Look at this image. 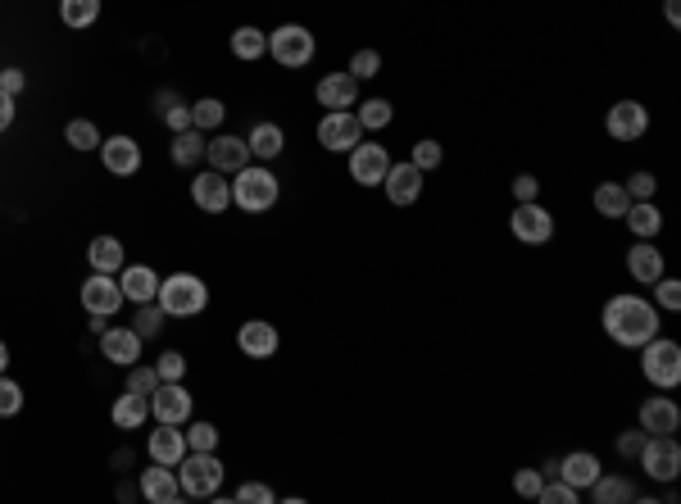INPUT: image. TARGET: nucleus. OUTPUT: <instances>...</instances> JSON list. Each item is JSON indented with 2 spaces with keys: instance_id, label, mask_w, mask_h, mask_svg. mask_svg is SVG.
Wrapping results in <instances>:
<instances>
[{
  "instance_id": "obj_1",
  "label": "nucleus",
  "mask_w": 681,
  "mask_h": 504,
  "mask_svg": "<svg viewBox=\"0 0 681 504\" xmlns=\"http://www.w3.org/2000/svg\"><path fill=\"white\" fill-rule=\"evenodd\" d=\"M600 323H604L609 341H618V346H627V350H641L645 341L659 336L663 318H659V305L645 296H613L609 305H604Z\"/></svg>"
},
{
  "instance_id": "obj_57",
  "label": "nucleus",
  "mask_w": 681,
  "mask_h": 504,
  "mask_svg": "<svg viewBox=\"0 0 681 504\" xmlns=\"http://www.w3.org/2000/svg\"><path fill=\"white\" fill-rule=\"evenodd\" d=\"M5 368H10V346L0 341V373H5Z\"/></svg>"
},
{
  "instance_id": "obj_47",
  "label": "nucleus",
  "mask_w": 681,
  "mask_h": 504,
  "mask_svg": "<svg viewBox=\"0 0 681 504\" xmlns=\"http://www.w3.org/2000/svg\"><path fill=\"white\" fill-rule=\"evenodd\" d=\"M187 450H218V427L191 423L187 427Z\"/></svg>"
},
{
  "instance_id": "obj_6",
  "label": "nucleus",
  "mask_w": 681,
  "mask_h": 504,
  "mask_svg": "<svg viewBox=\"0 0 681 504\" xmlns=\"http://www.w3.org/2000/svg\"><path fill=\"white\" fill-rule=\"evenodd\" d=\"M268 55L282 69H305L314 60V32L300 28V23H282L277 32H268Z\"/></svg>"
},
{
  "instance_id": "obj_42",
  "label": "nucleus",
  "mask_w": 681,
  "mask_h": 504,
  "mask_svg": "<svg viewBox=\"0 0 681 504\" xmlns=\"http://www.w3.org/2000/svg\"><path fill=\"white\" fill-rule=\"evenodd\" d=\"M19 409H23V386L0 373V418H14Z\"/></svg>"
},
{
  "instance_id": "obj_34",
  "label": "nucleus",
  "mask_w": 681,
  "mask_h": 504,
  "mask_svg": "<svg viewBox=\"0 0 681 504\" xmlns=\"http://www.w3.org/2000/svg\"><path fill=\"white\" fill-rule=\"evenodd\" d=\"M636 495V486L627 482V477H609V473H600L591 482V500L595 504H618V500H632Z\"/></svg>"
},
{
  "instance_id": "obj_19",
  "label": "nucleus",
  "mask_w": 681,
  "mask_h": 504,
  "mask_svg": "<svg viewBox=\"0 0 681 504\" xmlns=\"http://www.w3.org/2000/svg\"><path fill=\"white\" fill-rule=\"evenodd\" d=\"M141 495H146L150 504H178L182 500L178 473H173L168 464H150L146 473H141Z\"/></svg>"
},
{
  "instance_id": "obj_51",
  "label": "nucleus",
  "mask_w": 681,
  "mask_h": 504,
  "mask_svg": "<svg viewBox=\"0 0 681 504\" xmlns=\"http://www.w3.org/2000/svg\"><path fill=\"white\" fill-rule=\"evenodd\" d=\"M536 196H541V182H536L532 173L514 178V200H518V205H527V200H536Z\"/></svg>"
},
{
  "instance_id": "obj_3",
  "label": "nucleus",
  "mask_w": 681,
  "mask_h": 504,
  "mask_svg": "<svg viewBox=\"0 0 681 504\" xmlns=\"http://www.w3.org/2000/svg\"><path fill=\"white\" fill-rule=\"evenodd\" d=\"M641 373L654 391H672V386L681 382V346L677 341H663V336L645 341L641 346Z\"/></svg>"
},
{
  "instance_id": "obj_12",
  "label": "nucleus",
  "mask_w": 681,
  "mask_h": 504,
  "mask_svg": "<svg viewBox=\"0 0 681 504\" xmlns=\"http://www.w3.org/2000/svg\"><path fill=\"white\" fill-rule=\"evenodd\" d=\"M509 232H514L523 246H545V241L554 237V218L545 205H536V200H527V205L514 209V218H509Z\"/></svg>"
},
{
  "instance_id": "obj_16",
  "label": "nucleus",
  "mask_w": 681,
  "mask_h": 504,
  "mask_svg": "<svg viewBox=\"0 0 681 504\" xmlns=\"http://www.w3.org/2000/svg\"><path fill=\"white\" fill-rule=\"evenodd\" d=\"M205 159L214 164V173H241V168L250 164V146H246V137H227V132H218V137L205 146Z\"/></svg>"
},
{
  "instance_id": "obj_56",
  "label": "nucleus",
  "mask_w": 681,
  "mask_h": 504,
  "mask_svg": "<svg viewBox=\"0 0 681 504\" xmlns=\"http://www.w3.org/2000/svg\"><path fill=\"white\" fill-rule=\"evenodd\" d=\"M663 14H668V23L677 28L681 23V0H663Z\"/></svg>"
},
{
  "instance_id": "obj_49",
  "label": "nucleus",
  "mask_w": 681,
  "mask_h": 504,
  "mask_svg": "<svg viewBox=\"0 0 681 504\" xmlns=\"http://www.w3.org/2000/svg\"><path fill=\"white\" fill-rule=\"evenodd\" d=\"M541 482H545V477L536 473V468H518V473H514V491L523 495V500H536V495H541Z\"/></svg>"
},
{
  "instance_id": "obj_26",
  "label": "nucleus",
  "mask_w": 681,
  "mask_h": 504,
  "mask_svg": "<svg viewBox=\"0 0 681 504\" xmlns=\"http://www.w3.org/2000/svg\"><path fill=\"white\" fill-rule=\"evenodd\" d=\"M119 287H123V300L146 305V300L159 296V277H155V268H146V264H123L119 268Z\"/></svg>"
},
{
  "instance_id": "obj_30",
  "label": "nucleus",
  "mask_w": 681,
  "mask_h": 504,
  "mask_svg": "<svg viewBox=\"0 0 681 504\" xmlns=\"http://www.w3.org/2000/svg\"><path fill=\"white\" fill-rule=\"evenodd\" d=\"M146 414H150V400L137 396V391H123V400H114V427H123V432H137L146 423Z\"/></svg>"
},
{
  "instance_id": "obj_18",
  "label": "nucleus",
  "mask_w": 681,
  "mask_h": 504,
  "mask_svg": "<svg viewBox=\"0 0 681 504\" xmlns=\"http://www.w3.org/2000/svg\"><path fill=\"white\" fill-rule=\"evenodd\" d=\"M146 450H150V464L178 468L182 455H187V432H182V427H173V423H159L155 432H150Z\"/></svg>"
},
{
  "instance_id": "obj_36",
  "label": "nucleus",
  "mask_w": 681,
  "mask_h": 504,
  "mask_svg": "<svg viewBox=\"0 0 681 504\" xmlns=\"http://www.w3.org/2000/svg\"><path fill=\"white\" fill-rule=\"evenodd\" d=\"M355 119H359V128H368V132H382V128H391L395 109H391V100L373 96V100H364V109H359Z\"/></svg>"
},
{
  "instance_id": "obj_25",
  "label": "nucleus",
  "mask_w": 681,
  "mask_h": 504,
  "mask_svg": "<svg viewBox=\"0 0 681 504\" xmlns=\"http://www.w3.org/2000/svg\"><path fill=\"white\" fill-rule=\"evenodd\" d=\"M600 473H604V468H600V459H595L591 450H573V455L559 459V477L573 486V491H591V482Z\"/></svg>"
},
{
  "instance_id": "obj_52",
  "label": "nucleus",
  "mask_w": 681,
  "mask_h": 504,
  "mask_svg": "<svg viewBox=\"0 0 681 504\" xmlns=\"http://www.w3.org/2000/svg\"><path fill=\"white\" fill-rule=\"evenodd\" d=\"M23 87H28V73H23V69H5V73H0V91H5V96H19Z\"/></svg>"
},
{
  "instance_id": "obj_45",
  "label": "nucleus",
  "mask_w": 681,
  "mask_h": 504,
  "mask_svg": "<svg viewBox=\"0 0 681 504\" xmlns=\"http://www.w3.org/2000/svg\"><path fill=\"white\" fill-rule=\"evenodd\" d=\"M155 373H159V382H182V377H187V359H182L178 350H168V355H159Z\"/></svg>"
},
{
  "instance_id": "obj_13",
  "label": "nucleus",
  "mask_w": 681,
  "mask_h": 504,
  "mask_svg": "<svg viewBox=\"0 0 681 504\" xmlns=\"http://www.w3.org/2000/svg\"><path fill=\"white\" fill-rule=\"evenodd\" d=\"M386 168H391V155H386V146L359 141V146L350 150V178H355L359 187H382Z\"/></svg>"
},
{
  "instance_id": "obj_31",
  "label": "nucleus",
  "mask_w": 681,
  "mask_h": 504,
  "mask_svg": "<svg viewBox=\"0 0 681 504\" xmlns=\"http://www.w3.org/2000/svg\"><path fill=\"white\" fill-rule=\"evenodd\" d=\"M87 259L96 273H119L123 268V241L119 237H96L87 246Z\"/></svg>"
},
{
  "instance_id": "obj_2",
  "label": "nucleus",
  "mask_w": 681,
  "mask_h": 504,
  "mask_svg": "<svg viewBox=\"0 0 681 504\" xmlns=\"http://www.w3.org/2000/svg\"><path fill=\"white\" fill-rule=\"evenodd\" d=\"M159 309H164L168 318H191V314H200V309L209 305V291H205V282H200L196 273H173V277H164L159 282Z\"/></svg>"
},
{
  "instance_id": "obj_23",
  "label": "nucleus",
  "mask_w": 681,
  "mask_h": 504,
  "mask_svg": "<svg viewBox=\"0 0 681 504\" xmlns=\"http://www.w3.org/2000/svg\"><path fill=\"white\" fill-rule=\"evenodd\" d=\"M314 96L323 109H355L359 105V82L350 78V73H327V78L318 82Z\"/></svg>"
},
{
  "instance_id": "obj_54",
  "label": "nucleus",
  "mask_w": 681,
  "mask_h": 504,
  "mask_svg": "<svg viewBox=\"0 0 681 504\" xmlns=\"http://www.w3.org/2000/svg\"><path fill=\"white\" fill-rule=\"evenodd\" d=\"M164 119H168V128H173V132H187L191 128V105H173Z\"/></svg>"
},
{
  "instance_id": "obj_29",
  "label": "nucleus",
  "mask_w": 681,
  "mask_h": 504,
  "mask_svg": "<svg viewBox=\"0 0 681 504\" xmlns=\"http://www.w3.org/2000/svg\"><path fill=\"white\" fill-rule=\"evenodd\" d=\"M591 205H595V214H600V218H622V214H627V205H632V196H627V187H622V182H600V187H595V196H591Z\"/></svg>"
},
{
  "instance_id": "obj_35",
  "label": "nucleus",
  "mask_w": 681,
  "mask_h": 504,
  "mask_svg": "<svg viewBox=\"0 0 681 504\" xmlns=\"http://www.w3.org/2000/svg\"><path fill=\"white\" fill-rule=\"evenodd\" d=\"M64 28H91L100 19V0H60Z\"/></svg>"
},
{
  "instance_id": "obj_48",
  "label": "nucleus",
  "mask_w": 681,
  "mask_h": 504,
  "mask_svg": "<svg viewBox=\"0 0 681 504\" xmlns=\"http://www.w3.org/2000/svg\"><path fill=\"white\" fill-rule=\"evenodd\" d=\"M441 159H445V150L436 146V141H418V146H414V159H409V164H418L423 173H432V168H441Z\"/></svg>"
},
{
  "instance_id": "obj_46",
  "label": "nucleus",
  "mask_w": 681,
  "mask_h": 504,
  "mask_svg": "<svg viewBox=\"0 0 681 504\" xmlns=\"http://www.w3.org/2000/svg\"><path fill=\"white\" fill-rule=\"evenodd\" d=\"M654 300H659V309H681V282L677 277L663 273L659 282H654Z\"/></svg>"
},
{
  "instance_id": "obj_37",
  "label": "nucleus",
  "mask_w": 681,
  "mask_h": 504,
  "mask_svg": "<svg viewBox=\"0 0 681 504\" xmlns=\"http://www.w3.org/2000/svg\"><path fill=\"white\" fill-rule=\"evenodd\" d=\"M64 141H69L73 150H100V141L105 137H100V128L91 119H73L69 128H64Z\"/></svg>"
},
{
  "instance_id": "obj_21",
  "label": "nucleus",
  "mask_w": 681,
  "mask_h": 504,
  "mask_svg": "<svg viewBox=\"0 0 681 504\" xmlns=\"http://www.w3.org/2000/svg\"><path fill=\"white\" fill-rule=\"evenodd\" d=\"M191 200H196V209H205V214H223V209L232 205V182H223V173H200V178L191 182Z\"/></svg>"
},
{
  "instance_id": "obj_9",
  "label": "nucleus",
  "mask_w": 681,
  "mask_h": 504,
  "mask_svg": "<svg viewBox=\"0 0 681 504\" xmlns=\"http://www.w3.org/2000/svg\"><path fill=\"white\" fill-rule=\"evenodd\" d=\"M364 141V128L350 109H327L323 123H318V146L323 150H355Z\"/></svg>"
},
{
  "instance_id": "obj_38",
  "label": "nucleus",
  "mask_w": 681,
  "mask_h": 504,
  "mask_svg": "<svg viewBox=\"0 0 681 504\" xmlns=\"http://www.w3.org/2000/svg\"><path fill=\"white\" fill-rule=\"evenodd\" d=\"M223 114H227L223 100H214V96H209V100H196V105H191V128L214 132L218 123H223Z\"/></svg>"
},
{
  "instance_id": "obj_22",
  "label": "nucleus",
  "mask_w": 681,
  "mask_h": 504,
  "mask_svg": "<svg viewBox=\"0 0 681 504\" xmlns=\"http://www.w3.org/2000/svg\"><path fill=\"white\" fill-rule=\"evenodd\" d=\"M237 346H241V355H250V359L277 355V327L264 323V318H250V323L237 327Z\"/></svg>"
},
{
  "instance_id": "obj_4",
  "label": "nucleus",
  "mask_w": 681,
  "mask_h": 504,
  "mask_svg": "<svg viewBox=\"0 0 681 504\" xmlns=\"http://www.w3.org/2000/svg\"><path fill=\"white\" fill-rule=\"evenodd\" d=\"M182 495H196V500H209V495H218V486H223V464H218L214 450H187L182 455Z\"/></svg>"
},
{
  "instance_id": "obj_7",
  "label": "nucleus",
  "mask_w": 681,
  "mask_h": 504,
  "mask_svg": "<svg viewBox=\"0 0 681 504\" xmlns=\"http://www.w3.org/2000/svg\"><path fill=\"white\" fill-rule=\"evenodd\" d=\"M641 468L650 482H677L681 477V445H677V432L668 436H645L641 445Z\"/></svg>"
},
{
  "instance_id": "obj_14",
  "label": "nucleus",
  "mask_w": 681,
  "mask_h": 504,
  "mask_svg": "<svg viewBox=\"0 0 681 504\" xmlns=\"http://www.w3.org/2000/svg\"><path fill=\"white\" fill-rule=\"evenodd\" d=\"M382 191L391 205H414L418 196H423V168L418 164H391L386 168V178H382Z\"/></svg>"
},
{
  "instance_id": "obj_10",
  "label": "nucleus",
  "mask_w": 681,
  "mask_h": 504,
  "mask_svg": "<svg viewBox=\"0 0 681 504\" xmlns=\"http://www.w3.org/2000/svg\"><path fill=\"white\" fill-rule=\"evenodd\" d=\"M82 309L87 314H100V318H114L123 309V287L114 273H91L82 282Z\"/></svg>"
},
{
  "instance_id": "obj_39",
  "label": "nucleus",
  "mask_w": 681,
  "mask_h": 504,
  "mask_svg": "<svg viewBox=\"0 0 681 504\" xmlns=\"http://www.w3.org/2000/svg\"><path fill=\"white\" fill-rule=\"evenodd\" d=\"M350 78L355 82H368V78H377V73H382V55H377V50H355V55H350Z\"/></svg>"
},
{
  "instance_id": "obj_20",
  "label": "nucleus",
  "mask_w": 681,
  "mask_h": 504,
  "mask_svg": "<svg viewBox=\"0 0 681 504\" xmlns=\"http://www.w3.org/2000/svg\"><path fill=\"white\" fill-rule=\"evenodd\" d=\"M100 159H105V168L114 178H132L141 168V146L132 137H109L100 141Z\"/></svg>"
},
{
  "instance_id": "obj_33",
  "label": "nucleus",
  "mask_w": 681,
  "mask_h": 504,
  "mask_svg": "<svg viewBox=\"0 0 681 504\" xmlns=\"http://www.w3.org/2000/svg\"><path fill=\"white\" fill-rule=\"evenodd\" d=\"M268 50V32H259V28H237L232 32V55H237V60H246V64H255L259 55H264Z\"/></svg>"
},
{
  "instance_id": "obj_5",
  "label": "nucleus",
  "mask_w": 681,
  "mask_h": 504,
  "mask_svg": "<svg viewBox=\"0 0 681 504\" xmlns=\"http://www.w3.org/2000/svg\"><path fill=\"white\" fill-rule=\"evenodd\" d=\"M277 178L268 173V168H241L237 182H232V205L246 209V214H264V209L277 205Z\"/></svg>"
},
{
  "instance_id": "obj_28",
  "label": "nucleus",
  "mask_w": 681,
  "mask_h": 504,
  "mask_svg": "<svg viewBox=\"0 0 681 504\" xmlns=\"http://www.w3.org/2000/svg\"><path fill=\"white\" fill-rule=\"evenodd\" d=\"M246 146H250V155H255V159H277V155H282V146H287V137H282V128H277V123H255V128H250V137H246Z\"/></svg>"
},
{
  "instance_id": "obj_53",
  "label": "nucleus",
  "mask_w": 681,
  "mask_h": 504,
  "mask_svg": "<svg viewBox=\"0 0 681 504\" xmlns=\"http://www.w3.org/2000/svg\"><path fill=\"white\" fill-rule=\"evenodd\" d=\"M641 445H645V432H622L618 436V455L636 459V455H641Z\"/></svg>"
},
{
  "instance_id": "obj_17",
  "label": "nucleus",
  "mask_w": 681,
  "mask_h": 504,
  "mask_svg": "<svg viewBox=\"0 0 681 504\" xmlns=\"http://www.w3.org/2000/svg\"><path fill=\"white\" fill-rule=\"evenodd\" d=\"M641 432L645 436H668V432H677L681 427V409H677V400H668V396H650V400H641Z\"/></svg>"
},
{
  "instance_id": "obj_44",
  "label": "nucleus",
  "mask_w": 681,
  "mask_h": 504,
  "mask_svg": "<svg viewBox=\"0 0 681 504\" xmlns=\"http://www.w3.org/2000/svg\"><path fill=\"white\" fill-rule=\"evenodd\" d=\"M627 187V196L632 200H654V191H659V182H654V173H645V168H636L632 178L622 182Z\"/></svg>"
},
{
  "instance_id": "obj_24",
  "label": "nucleus",
  "mask_w": 681,
  "mask_h": 504,
  "mask_svg": "<svg viewBox=\"0 0 681 504\" xmlns=\"http://www.w3.org/2000/svg\"><path fill=\"white\" fill-rule=\"evenodd\" d=\"M627 273H632V282H641V287H654L663 277V255L654 241H636L632 250H627Z\"/></svg>"
},
{
  "instance_id": "obj_27",
  "label": "nucleus",
  "mask_w": 681,
  "mask_h": 504,
  "mask_svg": "<svg viewBox=\"0 0 681 504\" xmlns=\"http://www.w3.org/2000/svg\"><path fill=\"white\" fill-rule=\"evenodd\" d=\"M622 223L636 232L641 241H654L659 237V228H663V214H659V205L654 200H632L627 205V214H622Z\"/></svg>"
},
{
  "instance_id": "obj_50",
  "label": "nucleus",
  "mask_w": 681,
  "mask_h": 504,
  "mask_svg": "<svg viewBox=\"0 0 681 504\" xmlns=\"http://www.w3.org/2000/svg\"><path fill=\"white\" fill-rule=\"evenodd\" d=\"M237 500H241V504H273L277 495L268 491L264 482H246V486H241V491H237Z\"/></svg>"
},
{
  "instance_id": "obj_43",
  "label": "nucleus",
  "mask_w": 681,
  "mask_h": 504,
  "mask_svg": "<svg viewBox=\"0 0 681 504\" xmlns=\"http://www.w3.org/2000/svg\"><path fill=\"white\" fill-rule=\"evenodd\" d=\"M155 386H159V373L155 368H141V364H132L128 368V391H137V396H155Z\"/></svg>"
},
{
  "instance_id": "obj_40",
  "label": "nucleus",
  "mask_w": 681,
  "mask_h": 504,
  "mask_svg": "<svg viewBox=\"0 0 681 504\" xmlns=\"http://www.w3.org/2000/svg\"><path fill=\"white\" fill-rule=\"evenodd\" d=\"M536 500H545V504H577V500H582V491H573V486L563 482V477H545L541 495H536Z\"/></svg>"
},
{
  "instance_id": "obj_11",
  "label": "nucleus",
  "mask_w": 681,
  "mask_h": 504,
  "mask_svg": "<svg viewBox=\"0 0 681 504\" xmlns=\"http://www.w3.org/2000/svg\"><path fill=\"white\" fill-rule=\"evenodd\" d=\"M604 128L613 141H641L650 132V109L641 100H618V105L604 114Z\"/></svg>"
},
{
  "instance_id": "obj_32",
  "label": "nucleus",
  "mask_w": 681,
  "mask_h": 504,
  "mask_svg": "<svg viewBox=\"0 0 681 504\" xmlns=\"http://www.w3.org/2000/svg\"><path fill=\"white\" fill-rule=\"evenodd\" d=\"M205 146H209V141L200 137V128H187V132H178V137H173V150H168V155H173V164L191 168V164H200V159H205Z\"/></svg>"
},
{
  "instance_id": "obj_41",
  "label": "nucleus",
  "mask_w": 681,
  "mask_h": 504,
  "mask_svg": "<svg viewBox=\"0 0 681 504\" xmlns=\"http://www.w3.org/2000/svg\"><path fill=\"white\" fill-rule=\"evenodd\" d=\"M159 323H164V309H159V300H146V305L137 309V323H132V327H137V336L146 341V336L159 332Z\"/></svg>"
},
{
  "instance_id": "obj_55",
  "label": "nucleus",
  "mask_w": 681,
  "mask_h": 504,
  "mask_svg": "<svg viewBox=\"0 0 681 504\" xmlns=\"http://www.w3.org/2000/svg\"><path fill=\"white\" fill-rule=\"evenodd\" d=\"M14 123V96H5V91H0V132L10 128Z\"/></svg>"
},
{
  "instance_id": "obj_8",
  "label": "nucleus",
  "mask_w": 681,
  "mask_h": 504,
  "mask_svg": "<svg viewBox=\"0 0 681 504\" xmlns=\"http://www.w3.org/2000/svg\"><path fill=\"white\" fill-rule=\"evenodd\" d=\"M150 418H155V423L187 427L191 423V391L182 382H159L155 396H150Z\"/></svg>"
},
{
  "instance_id": "obj_15",
  "label": "nucleus",
  "mask_w": 681,
  "mask_h": 504,
  "mask_svg": "<svg viewBox=\"0 0 681 504\" xmlns=\"http://www.w3.org/2000/svg\"><path fill=\"white\" fill-rule=\"evenodd\" d=\"M100 355H105L109 364H119V368L141 364V336H137V327H105V332H100Z\"/></svg>"
}]
</instances>
